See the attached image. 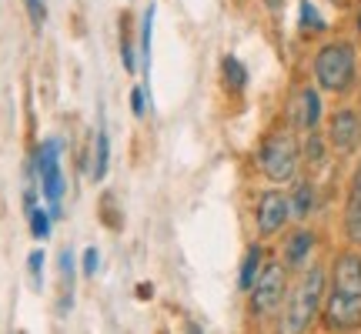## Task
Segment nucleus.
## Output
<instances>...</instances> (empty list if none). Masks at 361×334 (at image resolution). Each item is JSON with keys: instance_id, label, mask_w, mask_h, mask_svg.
Instances as JSON below:
<instances>
[{"instance_id": "obj_1", "label": "nucleus", "mask_w": 361, "mask_h": 334, "mask_svg": "<svg viewBox=\"0 0 361 334\" xmlns=\"http://www.w3.org/2000/svg\"><path fill=\"white\" fill-rule=\"evenodd\" d=\"M324 328L331 334H351L361 328V254L341 251L328 274V295L322 308Z\"/></svg>"}, {"instance_id": "obj_2", "label": "nucleus", "mask_w": 361, "mask_h": 334, "mask_svg": "<svg viewBox=\"0 0 361 334\" xmlns=\"http://www.w3.org/2000/svg\"><path fill=\"white\" fill-rule=\"evenodd\" d=\"M324 287H328V271L322 264H311L301 271L298 284L288 291L281 304L278 334H308V328L324 308Z\"/></svg>"}, {"instance_id": "obj_3", "label": "nucleus", "mask_w": 361, "mask_h": 334, "mask_svg": "<svg viewBox=\"0 0 361 334\" xmlns=\"http://www.w3.org/2000/svg\"><path fill=\"white\" fill-rule=\"evenodd\" d=\"M355 70H358V54L351 44L335 40V44H324L322 51L314 54V80L318 87L328 94H345L355 84Z\"/></svg>"}, {"instance_id": "obj_4", "label": "nucleus", "mask_w": 361, "mask_h": 334, "mask_svg": "<svg viewBox=\"0 0 361 334\" xmlns=\"http://www.w3.org/2000/svg\"><path fill=\"white\" fill-rule=\"evenodd\" d=\"M301 167V144L291 130H271L258 151V171L274 184H288L298 178Z\"/></svg>"}, {"instance_id": "obj_5", "label": "nucleus", "mask_w": 361, "mask_h": 334, "mask_svg": "<svg viewBox=\"0 0 361 334\" xmlns=\"http://www.w3.org/2000/svg\"><path fill=\"white\" fill-rule=\"evenodd\" d=\"M284 297H288V274H284L281 261H268L258 281L251 287V314L255 318H271L274 311H281Z\"/></svg>"}, {"instance_id": "obj_6", "label": "nucleus", "mask_w": 361, "mask_h": 334, "mask_svg": "<svg viewBox=\"0 0 361 334\" xmlns=\"http://www.w3.org/2000/svg\"><path fill=\"white\" fill-rule=\"evenodd\" d=\"M37 174H40V187L44 197L51 204V214H57L61 197H64V174H61V144L57 141H44L37 151Z\"/></svg>"}, {"instance_id": "obj_7", "label": "nucleus", "mask_w": 361, "mask_h": 334, "mask_svg": "<svg viewBox=\"0 0 361 334\" xmlns=\"http://www.w3.org/2000/svg\"><path fill=\"white\" fill-rule=\"evenodd\" d=\"M328 144L341 157H351L361 151V114L355 107H338L328 120Z\"/></svg>"}, {"instance_id": "obj_8", "label": "nucleus", "mask_w": 361, "mask_h": 334, "mask_svg": "<svg viewBox=\"0 0 361 334\" xmlns=\"http://www.w3.org/2000/svg\"><path fill=\"white\" fill-rule=\"evenodd\" d=\"M288 221H291V204H288V194H284V191H264V194H261L258 207H255V224H258L261 237L281 234Z\"/></svg>"}, {"instance_id": "obj_9", "label": "nucleus", "mask_w": 361, "mask_h": 334, "mask_svg": "<svg viewBox=\"0 0 361 334\" xmlns=\"http://www.w3.org/2000/svg\"><path fill=\"white\" fill-rule=\"evenodd\" d=\"M322 94L314 87H301L295 94V101H291V124H295L298 130H318V124H322Z\"/></svg>"}, {"instance_id": "obj_10", "label": "nucleus", "mask_w": 361, "mask_h": 334, "mask_svg": "<svg viewBox=\"0 0 361 334\" xmlns=\"http://www.w3.org/2000/svg\"><path fill=\"white\" fill-rule=\"evenodd\" d=\"M345 234H348L351 245L361 247V161L351 174L348 184V201H345Z\"/></svg>"}, {"instance_id": "obj_11", "label": "nucleus", "mask_w": 361, "mask_h": 334, "mask_svg": "<svg viewBox=\"0 0 361 334\" xmlns=\"http://www.w3.org/2000/svg\"><path fill=\"white\" fill-rule=\"evenodd\" d=\"M314 245H318V237H314V231H308V228H298V231L288 234V241H284V268H305V261L311 257V251H314Z\"/></svg>"}, {"instance_id": "obj_12", "label": "nucleus", "mask_w": 361, "mask_h": 334, "mask_svg": "<svg viewBox=\"0 0 361 334\" xmlns=\"http://www.w3.org/2000/svg\"><path fill=\"white\" fill-rule=\"evenodd\" d=\"M288 204H291V218L305 221L311 211H314V204H318V191H314V184H311V180H298L295 191L288 194Z\"/></svg>"}, {"instance_id": "obj_13", "label": "nucleus", "mask_w": 361, "mask_h": 334, "mask_svg": "<svg viewBox=\"0 0 361 334\" xmlns=\"http://www.w3.org/2000/svg\"><path fill=\"white\" fill-rule=\"evenodd\" d=\"M264 247L261 245H251L247 247V254H245V261H241V274H238V287L241 291H251L255 287V281H258V274L264 271Z\"/></svg>"}, {"instance_id": "obj_14", "label": "nucleus", "mask_w": 361, "mask_h": 334, "mask_svg": "<svg viewBox=\"0 0 361 334\" xmlns=\"http://www.w3.org/2000/svg\"><path fill=\"white\" fill-rule=\"evenodd\" d=\"M94 171H90V174H94V180H101L104 174H107V167H111V141H107V134H104V130H97V134H94Z\"/></svg>"}, {"instance_id": "obj_15", "label": "nucleus", "mask_w": 361, "mask_h": 334, "mask_svg": "<svg viewBox=\"0 0 361 334\" xmlns=\"http://www.w3.org/2000/svg\"><path fill=\"white\" fill-rule=\"evenodd\" d=\"M221 67H224V84H228V87H231V90H245L247 70H245V64H241L238 57H231V54H228V57L221 61Z\"/></svg>"}, {"instance_id": "obj_16", "label": "nucleus", "mask_w": 361, "mask_h": 334, "mask_svg": "<svg viewBox=\"0 0 361 334\" xmlns=\"http://www.w3.org/2000/svg\"><path fill=\"white\" fill-rule=\"evenodd\" d=\"M61 284H64V297H61V308H71V301H74V254L64 251L61 254Z\"/></svg>"}, {"instance_id": "obj_17", "label": "nucleus", "mask_w": 361, "mask_h": 334, "mask_svg": "<svg viewBox=\"0 0 361 334\" xmlns=\"http://www.w3.org/2000/svg\"><path fill=\"white\" fill-rule=\"evenodd\" d=\"M51 221H54V214L51 211H30V234L37 237V241H47L51 237Z\"/></svg>"}, {"instance_id": "obj_18", "label": "nucleus", "mask_w": 361, "mask_h": 334, "mask_svg": "<svg viewBox=\"0 0 361 334\" xmlns=\"http://www.w3.org/2000/svg\"><path fill=\"white\" fill-rule=\"evenodd\" d=\"M301 161H308V164H322L324 161V141L311 130V137L305 141V147H301Z\"/></svg>"}, {"instance_id": "obj_19", "label": "nucleus", "mask_w": 361, "mask_h": 334, "mask_svg": "<svg viewBox=\"0 0 361 334\" xmlns=\"http://www.w3.org/2000/svg\"><path fill=\"white\" fill-rule=\"evenodd\" d=\"M151 30H154V7H147L141 20V61L151 57Z\"/></svg>"}, {"instance_id": "obj_20", "label": "nucleus", "mask_w": 361, "mask_h": 334, "mask_svg": "<svg viewBox=\"0 0 361 334\" xmlns=\"http://www.w3.org/2000/svg\"><path fill=\"white\" fill-rule=\"evenodd\" d=\"M301 27H318V30L324 27V17L311 7L308 0H301Z\"/></svg>"}, {"instance_id": "obj_21", "label": "nucleus", "mask_w": 361, "mask_h": 334, "mask_svg": "<svg viewBox=\"0 0 361 334\" xmlns=\"http://www.w3.org/2000/svg\"><path fill=\"white\" fill-rule=\"evenodd\" d=\"M27 13H30V20H34V27L44 24V17H47V11H44V0H24Z\"/></svg>"}, {"instance_id": "obj_22", "label": "nucleus", "mask_w": 361, "mask_h": 334, "mask_svg": "<svg viewBox=\"0 0 361 334\" xmlns=\"http://www.w3.org/2000/svg\"><path fill=\"white\" fill-rule=\"evenodd\" d=\"M128 34H130V30H124V40H121V61H124V67H128V70H134V67H137V61H134V47H130Z\"/></svg>"}, {"instance_id": "obj_23", "label": "nucleus", "mask_w": 361, "mask_h": 334, "mask_svg": "<svg viewBox=\"0 0 361 334\" xmlns=\"http://www.w3.org/2000/svg\"><path fill=\"white\" fill-rule=\"evenodd\" d=\"M144 107H147V104H144V87H134V90H130V111L141 117Z\"/></svg>"}, {"instance_id": "obj_24", "label": "nucleus", "mask_w": 361, "mask_h": 334, "mask_svg": "<svg viewBox=\"0 0 361 334\" xmlns=\"http://www.w3.org/2000/svg\"><path fill=\"white\" fill-rule=\"evenodd\" d=\"M97 264H101L97 261V247H87L84 251V274H97Z\"/></svg>"}, {"instance_id": "obj_25", "label": "nucleus", "mask_w": 361, "mask_h": 334, "mask_svg": "<svg viewBox=\"0 0 361 334\" xmlns=\"http://www.w3.org/2000/svg\"><path fill=\"white\" fill-rule=\"evenodd\" d=\"M27 264H30V274H34V284H40V268H44V254H40V251H34Z\"/></svg>"}, {"instance_id": "obj_26", "label": "nucleus", "mask_w": 361, "mask_h": 334, "mask_svg": "<svg viewBox=\"0 0 361 334\" xmlns=\"http://www.w3.org/2000/svg\"><path fill=\"white\" fill-rule=\"evenodd\" d=\"M184 334H201V328H197V324H191V321H188V324H184Z\"/></svg>"}, {"instance_id": "obj_27", "label": "nucleus", "mask_w": 361, "mask_h": 334, "mask_svg": "<svg viewBox=\"0 0 361 334\" xmlns=\"http://www.w3.org/2000/svg\"><path fill=\"white\" fill-rule=\"evenodd\" d=\"M358 30H361V20H358Z\"/></svg>"}]
</instances>
